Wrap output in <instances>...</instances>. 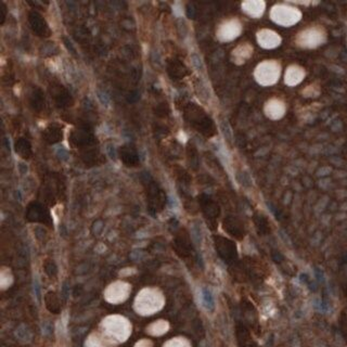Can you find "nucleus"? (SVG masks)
Returning <instances> with one entry per match:
<instances>
[{
    "label": "nucleus",
    "mask_w": 347,
    "mask_h": 347,
    "mask_svg": "<svg viewBox=\"0 0 347 347\" xmlns=\"http://www.w3.org/2000/svg\"><path fill=\"white\" fill-rule=\"evenodd\" d=\"M280 74L279 66L275 62H264L256 69V79L263 85H271L277 81Z\"/></svg>",
    "instance_id": "obj_1"
},
{
    "label": "nucleus",
    "mask_w": 347,
    "mask_h": 347,
    "mask_svg": "<svg viewBox=\"0 0 347 347\" xmlns=\"http://www.w3.org/2000/svg\"><path fill=\"white\" fill-rule=\"evenodd\" d=\"M297 12L293 8H287V7L277 6L272 8L271 11V18L272 20L281 25H290L293 24L298 20L297 18Z\"/></svg>",
    "instance_id": "obj_2"
},
{
    "label": "nucleus",
    "mask_w": 347,
    "mask_h": 347,
    "mask_svg": "<svg viewBox=\"0 0 347 347\" xmlns=\"http://www.w3.org/2000/svg\"><path fill=\"white\" fill-rule=\"evenodd\" d=\"M28 21H30V24L32 30L35 32V33L40 37H48L50 36L51 30L49 28L48 24L46 23V21L44 20L41 15L39 14L38 12H35V11H32L28 14Z\"/></svg>",
    "instance_id": "obj_3"
},
{
    "label": "nucleus",
    "mask_w": 347,
    "mask_h": 347,
    "mask_svg": "<svg viewBox=\"0 0 347 347\" xmlns=\"http://www.w3.org/2000/svg\"><path fill=\"white\" fill-rule=\"evenodd\" d=\"M259 45L264 48H273L280 44V37L271 30H261L257 36Z\"/></svg>",
    "instance_id": "obj_4"
},
{
    "label": "nucleus",
    "mask_w": 347,
    "mask_h": 347,
    "mask_svg": "<svg viewBox=\"0 0 347 347\" xmlns=\"http://www.w3.org/2000/svg\"><path fill=\"white\" fill-rule=\"evenodd\" d=\"M71 140L77 145H87V144L92 143L95 137L90 132V130L79 129V130H75L71 135Z\"/></svg>",
    "instance_id": "obj_5"
},
{
    "label": "nucleus",
    "mask_w": 347,
    "mask_h": 347,
    "mask_svg": "<svg viewBox=\"0 0 347 347\" xmlns=\"http://www.w3.org/2000/svg\"><path fill=\"white\" fill-rule=\"evenodd\" d=\"M54 100H55V103L59 108H66V106L72 105L73 103V99L69 92L66 89H64L62 86H59L58 90L54 92Z\"/></svg>",
    "instance_id": "obj_6"
},
{
    "label": "nucleus",
    "mask_w": 347,
    "mask_h": 347,
    "mask_svg": "<svg viewBox=\"0 0 347 347\" xmlns=\"http://www.w3.org/2000/svg\"><path fill=\"white\" fill-rule=\"evenodd\" d=\"M241 30V25H239L236 22H230L228 24L224 25L220 30V37L224 40H229L233 39L234 37L238 36V34Z\"/></svg>",
    "instance_id": "obj_7"
},
{
    "label": "nucleus",
    "mask_w": 347,
    "mask_h": 347,
    "mask_svg": "<svg viewBox=\"0 0 347 347\" xmlns=\"http://www.w3.org/2000/svg\"><path fill=\"white\" fill-rule=\"evenodd\" d=\"M264 2L263 1H247L243 3V8L247 14L252 15L253 18H257L261 15L264 11Z\"/></svg>",
    "instance_id": "obj_8"
},
{
    "label": "nucleus",
    "mask_w": 347,
    "mask_h": 347,
    "mask_svg": "<svg viewBox=\"0 0 347 347\" xmlns=\"http://www.w3.org/2000/svg\"><path fill=\"white\" fill-rule=\"evenodd\" d=\"M44 137L49 143H55L62 139V129L58 126H49L44 131Z\"/></svg>",
    "instance_id": "obj_9"
},
{
    "label": "nucleus",
    "mask_w": 347,
    "mask_h": 347,
    "mask_svg": "<svg viewBox=\"0 0 347 347\" xmlns=\"http://www.w3.org/2000/svg\"><path fill=\"white\" fill-rule=\"evenodd\" d=\"M266 112L271 118H279L284 112V108L282 106L281 103L279 101L273 100V101L268 103L266 108Z\"/></svg>",
    "instance_id": "obj_10"
},
{
    "label": "nucleus",
    "mask_w": 347,
    "mask_h": 347,
    "mask_svg": "<svg viewBox=\"0 0 347 347\" xmlns=\"http://www.w3.org/2000/svg\"><path fill=\"white\" fill-rule=\"evenodd\" d=\"M30 104L34 110L40 111L45 104V97L40 89H35L30 96Z\"/></svg>",
    "instance_id": "obj_11"
},
{
    "label": "nucleus",
    "mask_w": 347,
    "mask_h": 347,
    "mask_svg": "<svg viewBox=\"0 0 347 347\" xmlns=\"http://www.w3.org/2000/svg\"><path fill=\"white\" fill-rule=\"evenodd\" d=\"M15 151L22 157H28L32 154V149H30V142L26 139H24V138H21V139H18L15 142Z\"/></svg>",
    "instance_id": "obj_12"
},
{
    "label": "nucleus",
    "mask_w": 347,
    "mask_h": 347,
    "mask_svg": "<svg viewBox=\"0 0 347 347\" xmlns=\"http://www.w3.org/2000/svg\"><path fill=\"white\" fill-rule=\"evenodd\" d=\"M202 302H203L204 307L207 310H214L215 308V302H214V297L213 294L208 289H203L202 290Z\"/></svg>",
    "instance_id": "obj_13"
},
{
    "label": "nucleus",
    "mask_w": 347,
    "mask_h": 347,
    "mask_svg": "<svg viewBox=\"0 0 347 347\" xmlns=\"http://www.w3.org/2000/svg\"><path fill=\"white\" fill-rule=\"evenodd\" d=\"M120 154H122V157H123L124 162L127 163V164H134L136 163V159H137V155L134 150H131L130 148L124 147L123 149L120 150Z\"/></svg>",
    "instance_id": "obj_14"
},
{
    "label": "nucleus",
    "mask_w": 347,
    "mask_h": 347,
    "mask_svg": "<svg viewBox=\"0 0 347 347\" xmlns=\"http://www.w3.org/2000/svg\"><path fill=\"white\" fill-rule=\"evenodd\" d=\"M220 127H221V131L224 134V136L227 138L228 140H231V137H232V134H231V129L229 124L226 122V120H221L220 123Z\"/></svg>",
    "instance_id": "obj_15"
},
{
    "label": "nucleus",
    "mask_w": 347,
    "mask_h": 347,
    "mask_svg": "<svg viewBox=\"0 0 347 347\" xmlns=\"http://www.w3.org/2000/svg\"><path fill=\"white\" fill-rule=\"evenodd\" d=\"M191 60H192V64L194 65V67L196 69L201 71V69H203V64H202V61H201L200 57H199L198 54H192Z\"/></svg>",
    "instance_id": "obj_16"
},
{
    "label": "nucleus",
    "mask_w": 347,
    "mask_h": 347,
    "mask_svg": "<svg viewBox=\"0 0 347 347\" xmlns=\"http://www.w3.org/2000/svg\"><path fill=\"white\" fill-rule=\"evenodd\" d=\"M6 15H7V8L4 6V3H1L0 4V23L3 24V22L6 20Z\"/></svg>",
    "instance_id": "obj_17"
},
{
    "label": "nucleus",
    "mask_w": 347,
    "mask_h": 347,
    "mask_svg": "<svg viewBox=\"0 0 347 347\" xmlns=\"http://www.w3.org/2000/svg\"><path fill=\"white\" fill-rule=\"evenodd\" d=\"M97 93H98V98L100 99V101H101L102 103H103V104L108 105V104H109V102H110V101H109L108 96H106L105 93H102L101 91H99V90L97 91Z\"/></svg>",
    "instance_id": "obj_18"
},
{
    "label": "nucleus",
    "mask_w": 347,
    "mask_h": 347,
    "mask_svg": "<svg viewBox=\"0 0 347 347\" xmlns=\"http://www.w3.org/2000/svg\"><path fill=\"white\" fill-rule=\"evenodd\" d=\"M64 42H65V45H66V47H67V49H69V50H71V52H72L73 54H75V49H74V47H73L72 42L69 41V39H66V38H64Z\"/></svg>",
    "instance_id": "obj_19"
}]
</instances>
